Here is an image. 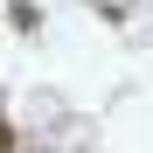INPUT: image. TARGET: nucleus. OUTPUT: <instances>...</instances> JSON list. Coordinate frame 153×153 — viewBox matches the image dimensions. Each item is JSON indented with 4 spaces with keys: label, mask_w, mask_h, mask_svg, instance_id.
Here are the masks:
<instances>
[{
    "label": "nucleus",
    "mask_w": 153,
    "mask_h": 153,
    "mask_svg": "<svg viewBox=\"0 0 153 153\" xmlns=\"http://www.w3.org/2000/svg\"><path fill=\"white\" fill-rule=\"evenodd\" d=\"M0 153H14V125L7 118H0Z\"/></svg>",
    "instance_id": "obj_1"
}]
</instances>
